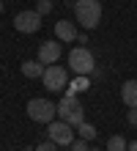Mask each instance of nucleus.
Listing matches in <instances>:
<instances>
[{"label": "nucleus", "mask_w": 137, "mask_h": 151, "mask_svg": "<svg viewBox=\"0 0 137 151\" xmlns=\"http://www.w3.org/2000/svg\"><path fill=\"white\" fill-rule=\"evenodd\" d=\"M77 132H80L82 140H93L96 137V127H93V124H88V121H82L80 127H77Z\"/></svg>", "instance_id": "obj_13"}, {"label": "nucleus", "mask_w": 137, "mask_h": 151, "mask_svg": "<svg viewBox=\"0 0 137 151\" xmlns=\"http://www.w3.org/2000/svg\"><path fill=\"white\" fill-rule=\"evenodd\" d=\"M25 151H30V148H25Z\"/></svg>", "instance_id": "obj_22"}, {"label": "nucleus", "mask_w": 137, "mask_h": 151, "mask_svg": "<svg viewBox=\"0 0 137 151\" xmlns=\"http://www.w3.org/2000/svg\"><path fill=\"white\" fill-rule=\"evenodd\" d=\"M60 41L55 39V41H44L41 47H39V60L44 66H52V63H58V58H60Z\"/></svg>", "instance_id": "obj_7"}, {"label": "nucleus", "mask_w": 137, "mask_h": 151, "mask_svg": "<svg viewBox=\"0 0 137 151\" xmlns=\"http://www.w3.org/2000/svg\"><path fill=\"white\" fill-rule=\"evenodd\" d=\"M27 118L36 121V124H52L55 121V115H58V104H52L49 99H30L27 102Z\"/></svg>", "instance_id": "obj_2"}, {"label": "nucleus", "mask_w": 137, "mask_h": 151, "mask_svg": "<svg viewBox=\"0 0 137 151\" xmlns=\"http://www.w3.org/2000/svg\"><path fill=\"white\" fill-rule=\"evenodd\" d=\"M41 83H44V88H47L49 93H58V91H66L69 88V72L63 66H47L44 69V74H41Z\"/></svg>", "instance_id": "obj_4"}, {"label": "nucleus", "mask_w": 137, "mask_h": 151, "mask_svg": "<svg viewBox=\"0 0 137 151\" xmlns=\"http://www.w3.org/2000/svg\"><path fill=\"white\" fill-rule=\"evenodd\" d=\"M126 146H129V143H126L121 135H113L107 140V151H126Z\"/></svg>", "instance_id": "obj_14"}, {"label": "nucleus", "mask_w": 137, "mask_h": 151, "mask_svg": "<svg viewBox=\"0 0 137 151\" xmlns=\"http://www.w3.org/2000/svg\"><path fill=\"white\" fill-rule=\"evenodd\" d=\"M74 19L85 30H93L102 22V3L99 0H74Z\"/></svg>", "instance_id": "obj_1"}, {"label": "nucleus", "mask_w": 137, "mask_h": 151, "mask_svg": "<svg viewBox=\"0 0 137 151\" xmlns=\"http://www.w3.org/2000/svg\"><path fill=\"white\" fill-rule=\"evenodd\" d=\"M36 11H39L41 17L49 14V11H52V0H39V3H36Z\"/></svg>", "instance_id": "obj_15"}, {"label": "nucleus", "mask_w": 137, "mask_h": 151, "mask_svg": "<svg viewBox=\"0 0 137 151\" xmlns=\"http://www.w3.org/2000/svg\"><path fill=\"white\" fill-rule=\"evenodd\" d=\"M49 140H52L55 146H71V143H74L71 124H66V121H52L49 124Z\"/></svg>", "instance_id": "obj_6"}, {"label": "nucleus", "mask_w": 137, "mask_h": 151, "mask_svg": "<svg viewBox=\"0 0 137 151\" xmlns=\"http://www.w3.org/2000/svg\"><path fill=\"white\" fill-rule=\"evenodd\" d=\"M0 14H3V0H0Z\"/></svg>", "instance_id": "obj_20"}, {"label": "nucleus", "mask_w": 137, "mask_h": 151, "mask_svg": "<svg viewBox=\"0 0 137 151\" xmlns=\"http://www.w3.org/2000/svg\"><path fill=\"white\" fill-rule=\"evenodd\" d=\"M88 77H82V74H77V80H74V83H71V88H66V93L69 96H77L80 91H88Z\"/></svg>", "instance_id": "obj_12"}, {"label": "nucleus", "mask_w": 137, "mask_h": 151, "mask_svg": "<svg viewBox=\"0 0 137 151\" xmlns=\"http://www.w3.org/2000/svg\"><path fill=\"white\" fill-rule=\"evenodd\" d=\"M126 121H129L132 127H137V107H129V115H126Z\"/></svg>", "instance_id": "obj_18"}, {"label": "nucleus", "mask_w": 137, "mask_h": 151, "mask_svg": "<svg viewBox=\"0 0 137 151\" xmlns=\"http://www.w3.org/2000/svg\"><path fill=\"white\" fill-rule=\"evenodd\" d=\"M71 151H88V140H74V143H71Z\"/></svg>", "instance_id": "obj_17"}, {"label": "nucleus", "mask_w": 137, "mask_h": 151, "mask_svg": "<svg viewBox=\"0 0 137 151\" xmlns=\"http://www.w3.org/2000/svg\"><path fill=\"white\" fill-rule=\"evenodd\" d=\"M69 66H71V72H74V74H82V77L93 74L96 72L93 52H90L88 47H74V50L69 52Z\"/></svg>", "instance_id": "obj_3"}, {"label": "nucleus", "mask_w": 137, "mask_h": 151, "mask_svg": "<svg viewBox=\"0 0 137 151\" xmlns=\"http://www.w3.org/2000/svg\"><path fill=\"white\" fill-rule=\"evenodd\" d=\"M55 39H58L60 44L66 41V44H71L77 39V28H74V22L71 19H60V22H55Z\"/></svg>", "instance_id": "obj_8"}, {"label": "nucleus", "mask_w": 137, "mask_h": 151, "mask_svg": "<svg viewBox=\"0 0 137 151\" xmlns=\"http://www.w3.org/2000/svg\"><path fill=\"white\" fill-rule=\"evenodd\" d=\"M88 151H90V148H88ZM93 151H102V148H93Z\"/></svg>", "instance_id": "obj_21"}, {"label": "nucleus", "mask_w": 137, "mask_h": 151, "mask_svg": "<svg viewBox=\"0 0 137 151\" xmlns=\"http://www.w3.org/2000/svg\"><path fill=\"white\" fill-rule=\"evenodd\" d=\"M36 151H58V146H55L52 140H44V143H39V146H36Z\"/></svg>", "instance_id": "obj_16"}, {"label": "nucleus", "mask_w": 137, "mask_h": 151, "mask_svg": "<svg viewBox=\"0 0 137 151\" xmlns=\"http://www.w3.org/2000/svg\"><path fill=\"white\" fill-rule=\"evenodd\" d=\"M121 99L126 107H137V80H126L121 85Z\"/></svg>", "instance_id": "obj_10"}, {"label": "nucleus", "mask_w": 137, "mask_h": 151, "mask_svg": "<svg viewBox=\"0 0 137 151\" xmlns=\"http://www.w3.org/2000/svg\"><path fill=\"white\" fill-rule=\"evenodd\" d=\"M80 107H82V104L77 102V96H69V93H66V96L58 102V115H60L63 121H69V118H71V115H74Z\"/></svg>", "instance_id": "obj_9"}, {"label": "nucleus", "mask_w": 137, "mask_h": 151, "mask_svg": "<svg viewBox=\"0 0 137 151\" xmlns=\"http://www.w3.org/2000/svg\"><path fill=\"white\" fill-rule=\"evenodd\" d=\"M126 151H137V140H134V143H129V146H126Z\"/></svg>", "instance_id": "obj_19"}, {"label": "nucleus", "mask_w": 137, "mask_h": 151, "mask_svg": "<svg viewBox=\"0 0 137 151\" xmlns=\"http://www.w3.org/2000/svg\"><path fill=\"white\" fill-rule=\"evenodd\" d=\"M14 28L19 33H36L41 28V14L36 11V8H30V11H19L14 17Z\"/></svg>", "instance_id": "obj_5"}, {"label": "nucleus", "mask_w": 137, "mask_h": 151, "mask_svg": "<svg viewBox=\"0 0 137 151\" xmlns=\"http://www.w3.org/2000/svg\"><path fill=\"white\" fill-rule=\"evenodd\" d=\"M44 69H47V66H44L41 60H25V63H22V74L30 77V80H36V77L44 74Z\"/></svg>", "instance_id": "obj_11"}]
</instances>
